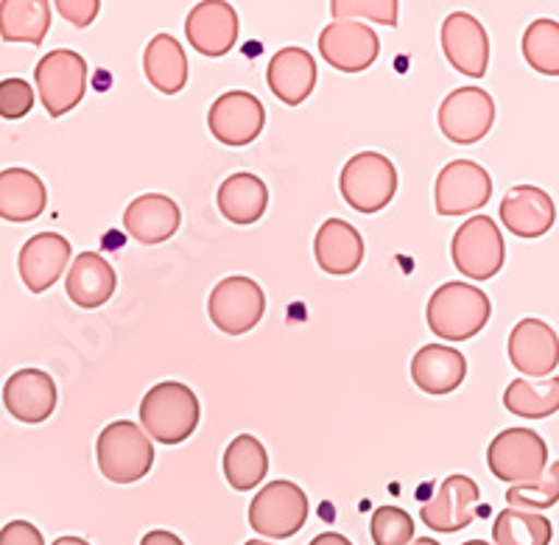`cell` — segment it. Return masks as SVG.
<instances>
[{
  "mask_svg": "<svg viewBox=\"0 0 559 545\" xmlns=\"http://www.w3.org/2000/svg\"><path fill=\"white\" fill-rule=\"evenodd\" d=\"M492 305L489 297L467 283H445L428 299V328L442 342H467L478 336L489 322Z\"/></svg>",
  "mask_w": 559,
  "mask_h": 545,
  "instance_id": "1",
  "label": "cell"
},
{
  "mask_svg": "<svg viewBox=\"0 0 559 545\" xmlns=\"http://www.w3.org/2000/svg\"><path fill=\"white\" fill-rule=\"evenodd\" d=\"M140 425L152 439L163 445H179L197 431L199 400L191 387L179 381H163L140 400Z\"/></svg>",
  "mask_w": 559,
  "mask_h": 545,
  "instance_id": "2",
  "label": "cell"
},
{
  "mask_svg": "<svg viewBox=\"0 0 559 545\" xmlns=\"http://www.w3.org/2000/svg\"><path fill=\"white\" fill-rule=\"evenodd\" d=\"M96 459L102 476L112 484H134L148 476L154 464V445L140 425L118 419L98 434Z\"/></svg>",
  "mask_w": 559,
  "mask_h": 545,
  "instance_id": "3",
  "label": "cell"
},
{
  "mask_svg": "<svg viewBox=\"0 0 559 545\" xmlns=\"http://www.w3.org/2000/svg\"><path fill=\"white\" fill-rule=\"evenodd\" d=\"M487 464L498 482L532 484L546 473L548 445L532 428H507L489 442Z\"/></svg>",
  "mask_w": 559,
  "mask_h": 545,
  "instance_id": "4",
  "label": "cell"
},
{
  "mask_svg": "<svg viewBox=\"0 0 559 545\" xmlns=\"http://www.w3.org/2000/svg\"><path fill=\"white\" fill-rule=\"evenodd\" d=\"M37 96L51 118H62L70 109H76L87 93V62L82 54L59 48L45 54L34 70Z\"/></svg>",
  "mask_w": 559,
  "mask_h": 545,
  "instance_id": "5",
  "label": "cell"
},
{
  "mask_svg": "<svg viewBox=\"0 0 559 545\" xmlns=\"http://www.w3.org/2000/svg\"><path fill=\"white\" fill-rule=\"evenodd\" d=\"M344 202L358 213H378L397 193V171L392 159L378 152H361L342 168L338 179Z\"/></svg>",
  "mask_w": 559,
  "mask_h": 545,
  "instance_id": "6",
  "label": "cell"
},
{
  "mask_svg": "<svg viewBox=\"0 0 559 545\" xmlns=\"http://www.w3.org/2000/svg\"><path fill=\"white\" fill-rule=\"evenodd\" d=\"M453 266L471 280L496 277L507 260V244L489 216H473L456 229L451 241Z\"/></svg>",
  "mask_w": 559,
  "mask_h": 545,
  "instance_id": "7",
  "label": "cell"
},
{
  "mask_svg": "<svg viewBox=\"0 0 559 545\" xmlns=\"http://www.w3.org/2000/svg\"><path fill=\"white\" fill-rule=\"evenodd\" d=\"M308 495L294 482H272L249 503V526L261 537L288 540L306 526Z\"/></svg>",
  "mask_w": 559,
  "mask_h": 545,
  "instance_id": "8",
  "label": "cell"
},
{
  "mask_svg": "<svg viewBox=\"0 0 559 545\" xmlns=\"http://www.w3.org/2000/svg\"><path fill=\"white\" fill-rule=\"evenodd\" d=\"M266 297L263 288L252 277H224L207 299V313L222 333L227 336H243L263 319Z\"/></svg>",
  "mask_w": 559,
  "mask_h": 545,
  "instance_id": "9",
  "label": "cell"
},
{
  "mask_svg": "<svg viewBox=\"0 0 559 545\" xmlns=\"http://www.w3.org/2000/svg\"><path fill=\"white\" fill-rule=\"evenodd\" d=\"M492 197V179L478 163L453 159L439 171L433 185V204L439 216H462L484 208Z\"/></svg>",
  "mask_w": 559,
  "mask_h": 545,
  "instance_id": "10",
  "label": "cell"
},
{
  "mask_svg": "<svg viewBox=\"0 0 559 545\" xmlns=\"http://www.w3.org/2000/svg\"><path fill=\"white\" fill-rule=\"evenodd\" d=\"M439 129L451 143L471 146L492 129L496 121V102L481 87H459L439 107Z\"/></svg>",
  "mask_w": 559,
  "mask_h": 545,
  "instance_id": "11",
  "label": "cell"
},
{
  "mask_svg": "<svg viewBox=\"0 0 559 545\" xmlns=\"http://www.w3.org/2000/svg\"><path fill=\"white\" fill-rule=\"evenodd\" d=\"M319 54L331 68L342 73H361L376 64L381 54V39L367 23L358 20H333L319 34Z\"/></svg>",
  "mask_w": 559,
  "mask_h": 545,
  "instance_id": "12",
  "label": "cell"
},
{
  "mask_svg": "<svg viewBox=\"0 0 559 545\" xmlns=\"http://www.w3.org/2000/svg\"><path fill=\"white\" fill-rule=\"evenodd\" d=\"M266 123V109L258 96L247 90H229L213 102L207 112V127L224 146H249Z\"/></svg>",
  "mask_w": 559,
  "mask_h": 545,
  "instance_id": "13",
  "label": "cell"
},
{
  "mask_svg": "<svg viewBox=\"0 0 559 545\" xmlns=\"http://www.w3.org/2000/svg\"><path fill=\"white\" fill-rule=\"evenodd\" d=\"M185 37L193 51L218 59L238 43V14L227 0H202L185 17Z\"/></svg>",
  "mask_w": 559,
  "mask_h": 545,
  "instance_id": "14",
  "label": "cell"
},
{
  "mask_svg": "<svg viewBox=\"0 0 559 545\" xmlns=\"http://www.w3.org/2000/svg\"><path fill=\"white\" fill-rule=\"evenodd\" d=\"M478 498H481V489L471 476H448L431 501L423 503L419 518L439 534L462 532L476 520Z\"/></svg>",
  "mask_w": 559,
  "mask_h": 545,
  "instance_id": "15",
  "label": "cell"
},
{
  "mask_svg": "<svg viewBox=\"0 0 559 545\" xmlns=\"http://www.w3.org/2000/svg\"><path fill=\"white\" fill-rule=\"evenodd\" d=\"M442 51L459 73L481 79L489 64L487 28L467 12L448 14L442 23Z\"/></svg>",
  "mask_w": 559,
  "mask_h": 545,
  "instance_id": "16",
  "label": "cell"
},
{
  "mask_svg": "<svg viewBox=\"0 0 559 545\" xmlns=\"http://www.w3.org/2000/svg\"><path fill=\"white\" fill-rule=\"evenodd\" d=\"M509 362L526 378H548L559 364V339L543 319H521L509 336Z\"/></svg>",
  "mask_w": 559,
  "mask_h": 545,
  "instance_id": "17",
  "label": "cell"
},
{
  "mask_svg": "<svg viewBox=\"0 0 559 545\" xmlns=\"http://www.w3.org/2000/svg\"><path fill=\"white\" fill-rule=\"evenodd\" d=\"M70 241L59 233H39L20 249V277L32 294H43L57 283L70 263Z\"/></svg>",
  "mask_w": 559,
  "mask_h": 545,
  "instance_id": "18",
  "label": "cell"
},
{
  "mask_svg": "<svg viewBox=\"0 0 559 545\" xmlns=\"http://www.w3.org/2000/svg\"><path fill=\"white\" fill-rule=\"evenodd\" d=\"M57 383L43 369H20L3 387V406L14 419L28 425L45 423L57 408Z\"/></svg>",
  "mask_w": 559,
  "mask_h": 545,
  "instance_id": "19",
  "label": "cell"
},
{
  "mask_svg": "<svg viewBox=\"0 0 559 545\" xmlns=\"http://www.w3.org/2000/svg\"><path fill=\"white\" fill-rule=\"evenodd\" d=\"M501 222L518 238H540L557 222V208L537 185H515L501 199Z\"/></svg>",
  "mask_w": 559,
  "mask_h": 545,
  "instance_id": "20",
  "label": "cell"
},
{
  "mask_svg": "<svg viewBox=\"0 0 559 545\" xmlns=\"http://www.w3.org/2000/svg\"><path fill=\"white\" fill-rule=\"evenodd\" d=\"M182 224V213L174 199L163 193H146L138 197L127 210H123V229L140 244H163L168 241Z\"/></svg>",
  "mask_w": 559,
  "mask_h": 545,
  "instance_id": "21",
  "label": "cell"
},
{
  "mask_svg": "<svg viewBox=\"0 0 559 545\" xmlns=\"http://www.w3.org/2000/svg\"><path fill=\"white\" fill-rule=\"evenodd\" d=\"M467 362L456 347L426 344L412 358V381L426 394H451L462 387Z\"/></svg>",
  "mask_w": 559,
  "mask_h": 545,
  "instance_id": "22",
  "label": "cell"
},
{
  "mask_svg": "<svg viewBox=\"0 0 559 545\" xmlns=\"http://www.w3.org/2000/svg\"><path fill=\"white\" fill-rule=\"evenodd\" d=\"M313 254L324 274L344 277L353 274L364 260V238L353 224L342 218H328L319 227L317 241H313Z\"/></svg>",
  "mask_w": 559,
  "mask_h": 545,
  "instance_id": "23",
  "label": "cell"
},
{
  "mask_svg": "<svg viewBox=\"0 0 559 545\" xmlns=\"http://www.w3.org/2000/svg\"><path fill=\"white\" fill-rule=\"evenodd\" d=\"M269 87L288 107H299L317 87V62L306 48H283L269 62Z\"/></svg>",
  "mask_w": 559,
  "mask_h": 545,
  "instance_id": "24",
  "label": "cell"
},
{
  "mask_svg": "<svg viewBox=\"0 0 559 545\" xmlns=\"http://www.w3.org/2000/svg\"><path fill=\"white\" fill-rule=\"evenodd\" d=\"M64 288L79 308H102L118 288V274L98 252H82L64 277Z\"/></svg>",
  "mask_w": 559,
  "mask_h": 545,
  "instance_id": "25",
  "label": "cell"
},
{
  "mask_svg": "<svg viewBox=\"0 0 559 545\" xmlns=\"http://www.w3.org/2000/svg\"><path fill=\"white\" fill-rule=\"evenodd\" d=\"M48 204V191L43 179L28 168H7L0 171V218L12 224H26L43 216Z\"/></svg>",
  "mask_w": 559,
  "mask_h": 545,
  "instance_id": "26",
  "label": "cell"
},
{
  "mask_svg": "<svg viewBox=\"0 0 559 545\" xmlns=\"http://www.w3.org/2000/svg\"><path fill=\"white\" fill-rule=\"evenodd\" d=\"M143 70H146V79L154 90H159L163 96H177L179 90H185L188 84V57H185V48L179 45L177 37L171 34H157L152 43L146 45V54H143Z\"/></svg>",
  "mask_w": 559,
  "mask_h": 545,
  "instance_id": "27",
  "label": "cell"
},
{
  "mask_svg": "<svg viewBox=\"0 0 559 545\" xmlns=\"http://www.w3.org/2000/svg\"><path fill=\"white\" fill-rule=\"evenodd\" d=\"M269 208V188L261 177L254 174H233L218 188V210L222 216L233 224H249L261 222V216Z\"/></svg>",
  "mask_w": 559,
  "mask_h": 545,
  "instance_id": "28",
  "label": "cell"
},
{
  "mask_svg": "<svg viewBox=\"0 0 559 545\" xmlns=\"http://www.w3.org/2000/svg\"><path fill=\"white\" fill-rule=\"evenodd\" d=\"M51 28L48 0H0V37L7 43L43 45Z\"/></svg>",
  "mask_w": 559,
  "mask_h": 545,
  "instance_id": "29",
  "label": "cell"
},
{
  "mask_svg": "<svg viewBox=\"0 0 559 545\" xmlns=\"http://www.w3.org/2000/svg\"><path fill=\"white\" fill-rule=\"evenodd\" d=\"M269 453L252 434H241L224 450V476L236 493H249L266 478Z\"/></svg>",
  "mask_w": 559,
  "mask_h": 545,
  "instance_id": "30",
  "label": "cell"
},
{
  "mask_svg": "<svg viewBox=\"0 0 559 545\" xmlns=\"http://www.w3.org/2000/svg\"><path fill=\"white\" fill-rule=\"evenodd\" d=\"M503 406L515 417L546 419L559 412V378H543L532 383L526 378H518L503 392Z\"/></svg>",
  "mask_w": 559,
  "mask_h": 545,
  "instance_id": "31",
  "label": "cell"
},
{
  "mask_svg": "<svg viewBox=\"0 0 559 545\" xmlns=\"http://www.w3.org/2000/svg\"><path fill=\"white\" fill-rule=\"evenodd\" d=\"M554 537L551 520L528 509L509 507L496 518L492 540L496 545H548Z\"/></svg>",
  "mask_w": 559,
  "mask_h": 545,
  "instance_id": "32",
  "label": "cell"
},
{
  "mask_svg": "<svg viewBox=\"0 0 559 545\" xmlns=\"http://www.w3.org/2000/svg\"><path fill=\"white\" fill-rule=\"evenodd\" d=\"M523 59L543 76H559V23L557 20H534L523 34Z\"/></svg>",
  "mask_w": 559,
  "mask_h": 545,
  "instance_id": "33",
  "label": "cell"
},
{
  "mask_svg": "<svg viewBox=\"0 0 559 545\" xmlns=\"http://www.w3.org/2000/svg\"><path fill=\"white\" fill-rule=\"evenodd\" d=\"M559 501V462L546 467L537 482L512 484L507 493L509 507L518 509H548Z\"/></svg>",
  "mask_w": 559,
  "mask_h": 545,
  "instance_id": "34",
  "label": "cell"
},
{
  "mask_svg": "<svg viewBox=\"0 0 559 545\" xmlns=\"http://www.w3.org/2000/svg\"><path fill=\"white\" fill-rule=\"evenodd\" d=\"M369 532L376 545H408L414 540V518L397 507H381L372 512Z\"/></svg>",
  "mask_w": 559,
  "mask_h": 545,
  "instance_id": "35",
  "label": "cell"
},
{
  "mask_svg": "<svg viewBox=\"0 0 559 545\" xmlns=\"http://www.w3.org/2000/svg\"><path fill=\"white\" fill-rule=\"evenodd\" d=\"M336 20H369L378 26H397V0H331Z\"/></svg>",
  "mask_w": 559,
  "mask_h": 545,
  "instance_id": "36",
  "label": "cell"
},
{
  "mask_svg": "<svg viewBox=\"0 0 559 545\" xmlns=\"http://www.w3.org/2000/svg\"><path fill=\"white\" fill-rule=\"evenodd\" d=\"M34 109V87L26 79H3L0 82V118L20 121Z\"/></svg>",
  "mask_w": 559,
  "mask_h": 545,
  "instance_id": "37",
  "label": "cell"
},
{
  "mask_svg": "<svg viewBox=\"0 0 559 545\" xmlns=\"http://www.w3.org/2000/svg\"><path fill=\"white\" fill-rule=\"evenodd\" d=\"M53 7L70 26L87 28L96 23L98 12H102V0H53Z\"/></svg>",
  "mask_w": 559,
  "mask_h": 545,
  "instance_id": "38",
  "label": "cell"
},
{
  "mask_svg": "<svg viewBox=\"0 0 559 545\" xmlns=\"http://www.w3.org/2000/svg\"><path fill=\"white\" fill-rule=\"evenodd\" d=\"M0 545H45L43 534L28 520H12L0 529Z\"/></svg>",
  "mask_w": 559,
  "mask_h": 545,
  "instance_id": "39",
  "label": "cell"
},
{
  "mask_svg": "<svg viewBox=\"0 0 559 545\" xmlns=\"http://www.w3.org/2000/svg\"><path fill=\"white\" fill-rule=\"evenodd\" d=\"M140 545H185V543L177 537V534L157 529V532H148L146 537L140 540Z\"/></svg>",
  "mask_w": 559,
  "mask_h": 545,
  "instance_id": "40",
  "label": "cell"
},
{
  "mask_svg": "<svg viewBox=\"0 0 559 545\" xmlns=\"http://www.w3.org/2000/svg\"><path fill=\"white\" fill-rule=\"evenodd\" d=\"M311 545H353V543L336 532H324V534H319V537H313Z\"/></svg>",
  "mask_w": 559,
  "mask_h": 545,
  "instance_id": "41",
  "label": "cell"
},
{
  "mask_svg": "<svg viewBox=\"0 0 559 545\" xmlns=\"http://www.w3.org/2000/svg\"><path fill=\"white\" fill-rule=\"evenodd\" d=\"M53 545H90V543H87V540H82V537H59Z\"/></svg>",
  "mask_w": 559,
  "mask_h": 545,
  "instance_id": "42",
  "label": "cell"
},
{
  "mask_svg": "<svg viewBox=\"0 0 559 545\" xmlns=\"http://www.w3.org/2000/svg\"><path fill=\"white\" fill-rule=\"evenodd\" d=\"M408 545H442V543H437V540H431V537H417L414 543H408Z\"/></svg>",
  "mask_w": 559,
  "mask_h": 545,
  "instance_id": "43",
  "label": "cell"
},
{
  "mask_svg": "<svg viewBox=\"0 0 559 545\" xmlns=\"http://www.w3.org/2000/svg\"><path fill=\"white\" fill-rule=\"evenodd\" d=\"M243 545H274V543H263V540H249V543H243Z\"/></svg>",
  "mask_w": 559,
  "mask_h": 545,
  "instance_id": "44",
  "label": "cell"
},
{
  "mask_svg": "<svg viewBox=\"0 0 559 545\" xmlns=\"http://www.w3.org/2000/svg\"><path fill=\"white\" fill-rule=\"evenodd\" d=\"M462 545H489V543H484V540H467V543H462Z\"/></svg>",
  "mask_w": 559,
  "mask_h": 545,
  "instance_id": "45",
  "label": "cell"
}]
</instances>
